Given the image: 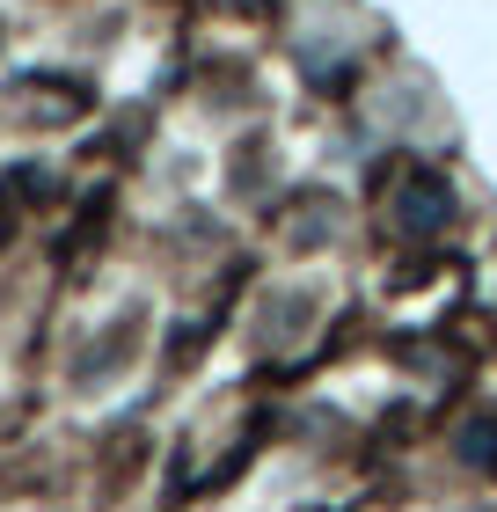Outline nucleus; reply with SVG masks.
<instances>
[{
  "label": "nucleus",
  "instance_id": "nucleus-1",
  "mask_svg": "<svg viewBox=\"0 0 497 512\" xmlns=\"http://www.w3.org/2000/svg\"><path fill=\"white\" fill-rule=\"evenodd\" d=\"M461 454H468V461H483V469H497V425H468Z\"/></svg>",
  "mask_w": 497,
  "mask_h": 512
}]
</instances>
